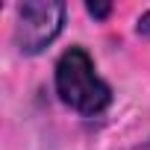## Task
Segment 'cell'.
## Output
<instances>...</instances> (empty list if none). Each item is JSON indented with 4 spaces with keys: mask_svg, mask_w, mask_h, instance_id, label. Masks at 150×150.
<instances>
[{
    "mask_svg": "<svg viewBox=\"0 0 150 150\" xmlns=\"http://www.w3.org/2000/svg\"><path fill=\"white\" fill-rule=\"evenodd\" d=\"M65 3H24L18 6V24H15V44L21 53L35 56L44 47H50L62 27H65Z\"/></svg>",
    "mask_w": 150,
    "mask_h": 150,
    "instance_id": "7a4b0ae2",
    "label": "cell"
},
{
    "mask_svg": "<svg viewBox=\"0 0 150 150\" xmlns=\"http://www.w3.org/2000/svg\"><path fill=\"white\" fill-rule=\"evenodd\" d=\"M135 30H138V35L150 38V9H147V12H144V15L138 18V27H135Z\"/></svg>",
    "mask_w": 150,
    "mask_h": 150,
    "instance_id": "277c9868",
    "label": "cell"
},
{
    "mask_svg": "<svg viewBox=\"0 0 150 150\" xmlns=\"http://www.w3.org/2000/svg\"><path fill=\"white\" fill-rule=\"evenodd\" d=\"M86 9H88V15H94V18H106V15L112 12V6H106V3H88Z\"/></svg>",
    "mask_w": 150,
    "mask_h": 150,
    "instance_id": "3957f363",
    "label": "cell"
},
{
    "mask_svg": "<svg viewBox=\"0 0 150 150\" xmlns=\"http://www.w3.org/2000/svg\"><path fill=\"white\" fill-rule=\"evenodd\" d=\"M53 83L59 100L80 115L94 118L112 106V88L97 74V65L86 47H68L56 59Z\"/></svg>",
    "mask_w": 150,
    "mask_h": 150,
    "instance_id": "6da1fadb",
    "label": "cell"
}]
</instances>
